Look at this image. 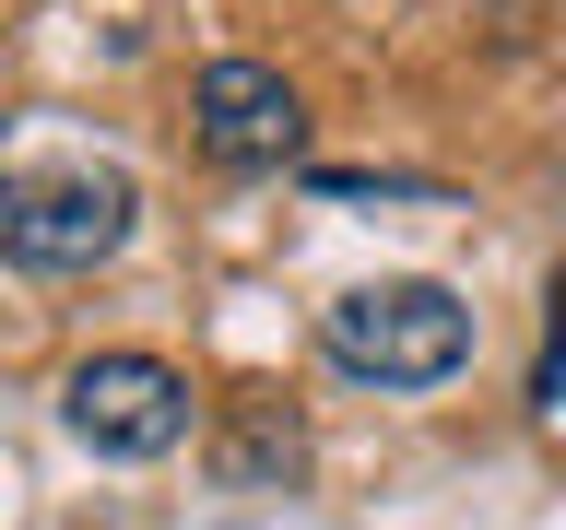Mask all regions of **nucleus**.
Returning <instances> with one entry per match:
<instances>
[{
	"label": "nucleus",
	"mask_w": 566,
	"mask_h": 530,
	"mask_svg": "<svg viewBox=\"0 0 566 530\" xmlns=\"http://www.w3.org/2000/svg\"><path fill=\"white\" fill-rule=\"evenodd\" d=\"M318 353L354 389H449L472 365V307L424 272H389V283H354V295L318 307Z\"/></svg>",
	"instance_id": "1"
},
{
	"label": "nucleus",
	"mask_w": 566,
	"mask_h": 530,
	"mask_svg": "<svg viewBox=\"0 0 566 530\" xmlns=\"http://www.w3.org/2000/svg\"><path fill=\"white\" fill-rule=\"evenodd\" d=\"M130 236H142V177L130 166L60 153V166H12V177H0V259L35 272V283L106 272Z\"/></svg>",
	"instance_id": "2"
},
{
	"label": "nucleus",
	"mask_w": 566,
	"mask_h": 530,
	"mask_svg": "<svg viewBox=\"0 0 566 530\" xmlns=\"http://www.w3.org/2000/svg\"><path fill=\"white\" fill-rule=\"evenodd\" d=\"M60 424H71V448H95V459H166V448H189L201 401H189V378L166 353H83L60 378Z\"/></svg>",
	"instance_id": "3"
},
{
	"label": "nucleus",
	"mask_w": 566,
	"mask_h": 530,
	"mask_svg": "<svg viewBox=\"0 0 566 530\" xmlns=\"http://www.w3.org/2000/svg\"><path fill=\"white\" fill-rule=\"evenodd\" d=\"M189 141H201L224 177H283L307 153V95H295L272 60H201V83H189Z\"/></svg>",
	"instance_id": "4"
},
{
	"label": "nucleus",
	"mask_w": 566,
	"mask_h": 530,
	"mask_svg": "<svg viewBox=\"0 0 566 530\" xmlns=\"http://www.w3.org/2000/svg\"><path fill=\"white\" fill-rule=\"evenodd\" d=\"M295 471H307V436H295V413H272V401H260V413L224 436V495H248V484H295Z\"/></svg>",
	"instance_id": "5"
},
{
	"label": "nucleus",
	"mask_w": 566,
	"mask_h": 530,
	"mask_svg": "<svg viewBox=\"0 0 566 530\" xmlns=\"http://www.w3.org/2000/svg\"><path fill=\"white\" fill-rule=\"evenodd\" d=\"M318 201H437V177H366V166H307Z\"/></svg>",
	"instance_id": "6"
},
{
	"label": "nucleus",
	"mask_w": 566,
	"mask_h": 530,
	"mask_svg": "<svg viewBox=\"0 0 566 530\" xmlns=\"http://www.w3.org/2000/svg\"><path fill=\"white\" fill-rule=\"evenodd\" d=\"M531 413H566V272L543 295V365H531Z\"/></svg>",
	"instance_id": "7"
}]
</instances>
